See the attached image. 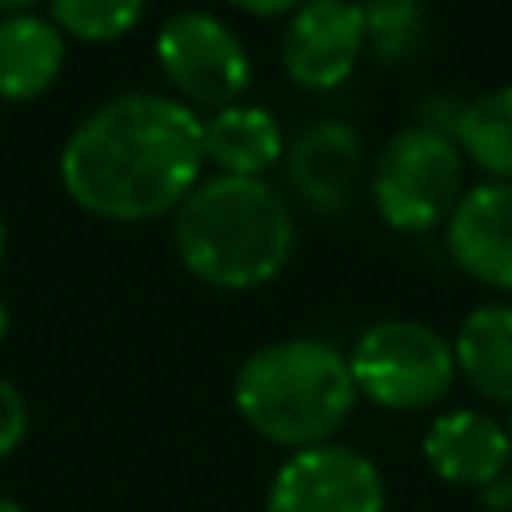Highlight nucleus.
<instances>
[{
	"label": "nucleus",
	"mask_w": 512,
	"mask_h": 512,
	"mask_svg": "<svg viewBox=\"0 0 512 512\" xmlns=\"http://www.w3.org/2000/svg\"><path fill=\"white\" fill-rule=\"evenodd\" d=\"M204 120L156 92H120L88 112L60 152L64 192L104 220H152L196 188Z\"/></svg>",
	"instance_id": "obj_1"
},
{
	"label": "nucleus",
	"mask_w": 512,
	"mask_h": 512,
	"mask_svg": "<svg viewBox=\"0 0 512 512\" xmlns=\"http://www.w3.org/2000/svg\"><path fill=\"white\" fill-rule=\"evenodd\" d=\"M180 264L212 288H260L292 256L288 200L264 176H212L196 184L172 224Z\"/></svg>",
	"instance_id": "obj_2"
},
{
	"label": "nucleus",
	"mask_w": 512,
	"mask_h": 512,
	"mask_svg": "<svg viewBox=\"0 0 512 512\" xmlns=\"http://www.w3.org/2000/svg\"><path fill=\"white\" fill-rule=\"evenodd\" d=\"M356 396L348 356L316 336L272 340L248 352L232 380V400L244 424L296 452L328 444L352 416Z\"/></svg>",
	"instance_id": "obj_3"
},
{
	"label": "nucleus",
	"mask_w": 512,
	"mask_h": 512,
	"mask_svg": "<svg viewBox=\"0 0 512 512\" xmlns=\"http://www.w3.org/2000/svg\"><path fill=\"white\" fill-rule=\"evenodd\" d=\"M464 152L440 124L400 128L372 168V204L388 228L424 232L460 200Z\"/></svg>",
	"instance_id": "obj_4"
},
{
	"label": "nucleus",
	"mask_w": 512,
	"mask_h": 512,
	"mask_svg": "<svg viewBox=\"0 0 512 512\" xmlns=\"http://www.w3.org/2000/svg\"><path fill=\"white\" fill-rule=\"evenodd\" d=\"M356 392L392 412H420L448 396L456 380L452 344L420 320H376L348 356Z\"/></svg>",
	"instance_id": "obj_5"
},
{
	"label": "nucleus",
	"mask_w": 512,
	"mask_h": 512,
	"mask_svg": "<svg viewBox=\"0 0 512 512\" xmlns=\"http://www.w3.org/2000/svg\"><path fill=\"white\" fill-rule=\"evenodd\" d=\"M156 56L164 76L192 100L208 108H228L252 76L240 36L212 12H172L156 32Z\"/></svg>",
	"instance_id": "obj_6"
},
{
	"label": "nucleus",
	"mask_w": 512,
	"mask_h": 512,
	"mask_svg": "<svg viewBox=\"0 0 512 512\" xmlns=\"http://www.w3.org/2000/svg\"><path fill=\"white\" fill-rule=\"evenodd\" d=\"M264 512H384V480L364 452L312 444L276 468Z\"/></svg>",
	"instance_id": "obj_7"
},
{
	"label": "nucleus",
	"mask_w": 512,
	"mask_h": 512,
	"mask_svg": "<svg viewBox=\"0 0 512 512\" xmlns=\"http://www.w3.org/2000/svg\"><path fill=\"white\" fill-rule=\"evenodd\" d=\"M364 52V16L352 0H304L280 40L284 72L300 88H336Z\"/></svg>",
	"instance_id": "obj_8"
},
{
	"label": "nucleus",
	"mask_w": 512,
	"mask_h": 512,
	"mask_svg": "<svg viewBox=\"0 0 512 512\" xmlns=\"http://www.w3.org/2000/svg\"><path fill=\"white\" fill-rule=\"evenodd\" d=\"M448 252L480 284L512 292V180L460 192L448 212Z\"/></svg>",
	"instance_id": "obj_9"
},
{
	"label": "nucleus",
	"mask_w": 512,
	"mask_h": 512,
	"mask_svg": "<svg viewBox=\"0 0 512 512\" xmlns=\"http://www.w3.org/2000/svg\"><path fill=\"white\" fill-rule=\"evenodd\" d=\"M508 428L476 408H452L424 432L428 468L456 488H492L508 472Z\"/></svg>",
	"instance_id": "obj_10"
},
{
	"label": "nucleus",
	"mask_w": 512,
	"mask_h": 512,
	"mask_svg": "<svg viewBox=\"0 0 512 512\" xmlns=\"http://www.w3.org/2000/svg\"><path fill=\"white\" fill-rule=\"evenodd\" d=\"M360 168H364V148L352 124L344 120L308 124L288 148V176L296 192L324 212H336L348 204L360 180Z\"/></svg>",
	"instance_id": "obj_11"
},
{
	"label": "nucleus",
	"mask_w": 512,
	"mask_h": 512,
	"mask_svg": "<svg viewBox=\"0 0 512 512\" xmlns=\"http://www.w3.org/2000/svg\"><path fill=\"white\" fill-rule=\"evenodd\" d=\"M64 68V32L36 16H0V100L40 96Z\"/></svg>",
	"instance_id": "obj_12"
},
{
	"label": "nucleus",
	"mask_w": 512,
	"mask_h": 512,
	"mask_svg": "<svg viewBox=\"0 0 512 512\" xmlns=\"http://www.w3.org/2000/svg\"><path fill=\"white\" fill-rule=\"evenodd\" d=\"M456 372L496 404L512 408V304H480L452 340Z\"/></svg>",
	"instance_id": "obj_13"
},
{
	"label": "nucleus",
	"mask_w": 512,
	"mask_h": 512,
	"mask_svg": "<svg viewBox=\"0 0 512 512\" xmlns=\"http://www.w3.org/2000/svg\"><path fill=\"white\" fill-rule=\"evenodd\" d=\"M204 156L228 176H260L284 156V128L260 104H228L204 120Z\"/></svg>",
	"instance_id": "obj_14"
},
{
	"label": "nucleus",
	"mask_w": 512,
	"mask_h": 512,
	"mask_svg": "<svg viewBox=\"0 0 512 512\" xmlns=\"http://www.w3.org/2000/svg\"><path fill=\"white\" fill-rule=\"evenodd\" d=\"M452 140L496 180H512V84H500L460 108Z\"/></svg>",
	"instance_id": "obj_15"
},
{
	"label": "nucleus",
	"mask_w": 512,
	"mask_h": 512,
	"mask_svg": "<svg viewBox=\"0 0 512 512\" xmlns=\"http://www.w3.org/2000/svg\"><path fill=\"white\" fill-rule=\"evenodd\" d=\"M360 16H364V44L380 60L412 56L424 36L420 0H360Z\"/></svg>",
	"instance_id": "obj_16"
},
{
	"label": "nucleus",
	"mask_w": 512,
	"mask_h": 512,
	"mask_svg": "<svg viewBox=\"0 0 512 512\" xmlns=\"http://www.w3.org/2000/svg\"><path fill=\"white\" fill-rule=\"evenodd\" d=\"M144 12V0H52V24L80 40H116Z\"/></svg>",
	"instance_id": "obj_17"
},
{
	"label": "nucleus",
	"mask_w": 512,
	"mask_h": 512,
	"mask_svg": "<svg viewBox=\"0 0 512 512\" xmlns=\"http://www.w3.org/2000/svg\"><path fill=\"white\" fill-rule=\"evenodd\" d=\"M28 432V404L12 380L0 376V456H12Z\"/></svg>",
	"instance_id": "obj_18"
},
{
	"label": "nucleus",
	"mask_w": 512,
	"mask_h": 512,
	"mask_svg": "<svg viewBox=\"0 0 512 512\" xmlns=\"http://www.w3.org/2000/svg\"><path fill=\"white\" fill-rule=\"evenodd\" d=\"M232 4L252 16H280V12H296L304 0H232Z\"/></svg>",
	"instance_id": "obj_19"
},
{
	"label": "nucleus",
	"mask_w": 512,
	"mask_h": 512,
	"mask_svg": "<svg viewBox=\"0 0 512 512\" xmlns=\"http://www.w3.org/2000/svg\"><path fill=\"white\" fill-rule=\"evenodd\" d=\"M36 0H0V16H20V12H32Z\"/></svg>",
	"instance_id": "obj_20"
},
{
	"label": "nucleus",
	"mask_w": 512,
	"mask_h": 512,
	"mask_svg": "<svg viewBox=\"0 0 512 512\" xmlns=\"http://www.w3.org/2000/svg\"><path fill=\"white\" fill-rule=\"evenodd\" d=\"M4 336H8V304L0 300V340H4Z\"/></svg>",
	"instance_id": "obj_21"
},
{
	"label": "nucleus",
	"mask_w": 512,
	"mask_h": 512,
	"mask_svg": "<svg viewBox=\"0 0 512 512\" xmlns=\"http://www.w3.org/2000/svg\"><path fill=\"white\" fill-rule=\"evenodd\" d=\"M0 512H24L16 500H8V496H0Z\"/></svg>",
	"instance_id": "obj_22"
},
{
	"label": "nucleus",
	"mask_w": 512,
	"mask_h": 512,
	"mask_svg": "<svg viewBox=\"0 0 512 512\" xmlns=\"http://www.w3.org/2000/svg\"><path fill=\"white\" fill-rule=\"evenodd\" d=\"M4 248H8V236H4V216H0V264H4Z\"/></svg>",
	"instance_id": "obj_23"
},
{
	"label": "nucleus",
	"mask_w": 512,
	"mask_h": 512,
	"mask_svg": "<svg viewBox=\"0 0 512 512\" xmlns=\"http://www.w3.org/2000/svg\"><path fill=\"white\" fill-rule=\"evenodd\" d=\"M508 444H512V428H508ZM508 480H512V452H508V472H504Z\"/></svg>",
	"instance_id": "obj_24"
}]
</instances>
